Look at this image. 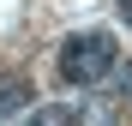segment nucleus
Returning <instances> with one entry per match:
<instances>
[{
	"label": "nucleus",
	"mask_w": 132,
	"mask_h": 126,
	"mask_svg": "<svg viewBox=\"0 0 132 126\" xmlns=\"http://www.w3.org/2000/svg\"><path fill=\"white\" fill-rule=\"evenodd\" d=\"M114 66H120V48L108 30H78L60 42V78L66 84H102Z\"/></svg>",
	"instance_id": "obj_1"
},
{
	"label": "nucleus",
	"mask_w": 132,
	"mask_h": 126,
	"mask_svg": "<svg viewBox=\"0 0 132 126\" xmlns=\"http://www.w3.org/2000/svg\"><path fill=\"white\" fill-rule=\"evenodd\" d=\"M30 102H36L30 78H18V72H6V78H0V126H6V120H18Z\"/></svg>",
	"instance_id": "obj_2"
},
{
	"label": "nucleus",
	"mask_w": 132,
	"mask_h": 126,
	"mask_svg": "<svg viewBox=\"0 0 132 126\" xmlns=\"http://www.w3.org/2000/svg\"><path fill=\"white\" fill-rule=\"evenodd\" d=\"M24 126H78V114H72V108H30Z\"/></svg>",
	"instance_id": "obj_3"
},
{
	"label": "nucleus",
	"mask_w": 132,
	"mask_h": 126,
	"mask_svg": "<svg viewBox=\"0 0 132 126\" xmlns=\"http://www.w3.org/2000/svg\"><path fill=\"white\" fill-rule=\"evenodd\" d=\"M72 114H84V126H114V114H108V102L96 96V102H84V108H72Z\"/></svg>",
	"instance_id": "obj_4"
},
{
	"label": "nucleus",
	"mask_w": 132,
	"mask_h": 126,
	"mask_svg": "<svg viewBox=\"0 0 132 126\" xmlns=\"http://www.w3.org/2000/svg\"><path fill=\"white\" fill-rule=\"evenodd\" d=\"M114 72H120V96L132 102V66H114Z\"/></svg>",
	"instance_id": "obj_5"
},
{
	"label": "nucleus",
	"mask_w": 132,
	"mask_h": 126,
	"mask_svg": "<svg viewBox=\"0 0 132 126\" xmlns=\"http://www.w3.org/2000/svg\"><path fill=\"white\" fill-rule=\"evenodd\" d=\"M114 6H120V18H126V30H132V0H114Z\"/></svg>",
	"instance_id": "obj_6"
}]
</instances>
